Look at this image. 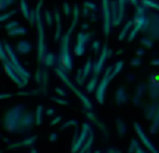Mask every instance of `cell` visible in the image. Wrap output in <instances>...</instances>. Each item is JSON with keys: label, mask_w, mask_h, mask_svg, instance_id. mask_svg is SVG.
<instances>
[{"label": "cell", "mask_w": 159, "mask_h": 153, "mask_svg": "<svg viewBox=\"0 0 159 153\" xmlns=\"http://www.w3.org/2000/svg\"><path fill=\"white\" fill-rule=\"evenodd\" d=\"M27 110L22 104H17L9 108L3 117L4 129L11 133H23Z\"/></svg>", "instance_id": "1"}, {"label": "cell", "mask_w": 159, "mask_h": 153, "mask_svg": "<svg viewBox=\"0 0 159 153\" xmlns=\"http://www.w3.org/2000/svg\"><path fill=\"white\" fill-rule=\"evenodd\" d=\"M44 0H39L36 6V22L37 26L38 35V48H37V61L39 64H43L46 53V45L45 42V33L43 25L41 19V7Z\"/></svg>", "instance_id": "2"}, {"label": "cell", "mask_w": 159, "mask_h": 153, "mask_svg": "<svg viewBox=\"0 0 159 153\" xmlns=\"http://www.w3.org/2000/svg\"><path fill=\"white\" fill-rule=\"evenodd\" d=\"M73 30V28L70 27L66 33L61 38L59 60L63 68V71L64 70L70 71L73 68V59L70 50V41Z\"/></svg>", "instance_id": "3"}, {"label": "cell", "mask_w": 159, "mask_h": 153, "mask_svg": "<svg viewBox=\"0 0 159 153\" xmlns=\"http://www.w3.org/2000/svg\"><path fill=\"white\" fill-rule=\"evenodd\" d=\"M55 72L60 77V78L63 81L65 84L76 94V96L80 99V100L83 102L84 106L88 110H90L92 108V103L91 101L88 99L87 97H86L80 90H78L75 85L71 82L68 76L66 75L64 71H63L60 68H57L55 69Z\"/></svg>", "instance_id": "4"}, {"label": "cell", "mask_w": 159, "mask_h": 153, "mask_svg": "<svg viewBox=\"0 0 159 153\" xmlns=\"http://www.w3.org/2000/svg\"><path fill=\"white\" fill-rule=\"evenodd\" d=\"M113 66H111L107 67L106 69L104 76L101 81V82L98 85L96 89V98L98 102L100 104H103L105 99V94L107 87L111 81L109 79V76L112 72Z\"/></svg>", "instance_id": "5"}, {"label": "cell", "mask_w": 159, "mask_h": 153, "mask_svg": "<svg viewBox=\"0 0 159 153\" xmlns=\"http://www.w3.org/2000/svg\"><path fill=\"white\" fill-rule=\"evenodd\" d=\"M133 127L135 133L137 134L139 139V141L145 146L147 150L150 153H159V150L151 141L148 136L143 131V129L142 128L141 125L137 122H134L133 124Z\"/></svg>", "instance_id": "6"}, {"label": "cell", "mask_w": 159, "mask_h": 153, "mask_svg": "<svg viewBox=\"0 0 159 153\" xmlns=\"http://www.w3.org/2000/svg\"><path fill=\"white\" fill-rule=\"evenodd\" d=\"M102 11L103 17V32L107 37L110 33L111 23V12L109 0H102Z\"/></svg>", "instance_id": "7"}, {"label": "cell", "mask_w": 159, "mask_h": 153, "mask_svg": "<svg viewBox=\"0 0 159 153\" xmlns=\"http://www.w3.org/2000/svg\"><path fill=\"white\" fill-rule=\"evenodd\" d=\"M159 107V100L152 101L150 103L145 104L143 106V116L145 118L152 121L157 112Z\"/></svg>", "instance_id": "8"}, {"label": "cell", "mask_w": 159, "mask_h": 153, "mask_svg": "<svg viewBox=\"0 0 159 153\" xmlns=\"http://www.w3.org/2000/svg\"><path fill=\"white\" fill-rule=\"evenodd\" d=\"M107 50H108L107 46L106 44H105L103 46L101 54L98 61L96 63V64L94 66V68H93L94 75L98 76L99 74L101 72V70L102 69V68H103V66L106 61V59L107 58Z\"/></svg>", "instance_id": "9"}, {"label": "cell", "mask_w": 159, "mask_h": 153, "mask_svg": "<svg viewBox=\"0 0 159 153\" xmlns=\"http://www.w3.org/2000/svg\"><path fill=\"white\" fill-rule=\"evenodd\" d=\"M86 116L89 119V120H91L93 123H94L95 125L99 128V129L102 133L104 137L107 138L109 136V131L106 126L102 121L98 119V118L96 116L94 113H93V112L88 111L86 113Z\"/></svg>", "instance_id": "10"}, {"label": "cell", "mask_w": 159, "mask_h": 153, "mask_svg": "<svg viewBox=\"0 0 159 153\" xmlns=\"http://www.w3.org/2000/svg\"><path fill=\"white\" fill-rule=\"evenodd\" d=\"M146 91V86L143 84H140L136 88L135 94L132 98V103L136 107H140L142 105V98L145 95Z\"/></svg>", "instance_id": "11"}, {"label": "cell", "mask_w": 159, "mask_h": 153, "mask_svg": "<svg viewBox=\"0 0 159 153\" xmlns=\"http://www.w3.org/2000/svg\"><path fill=\"white\" fill-rule=\"evenodd\" d=\"M129 100V96L124 87H118L115 94V102L117 105L122 106Z\"/></svg>", "instance_id": "12"}, {"label": "cell", "mask_w": 159, "mask_h": 153, "mask_svg": "<svg viewBox=\"0 0 159 153\" xmlns=\"http://www.w3.org/2000/svg\"><path fill=\"white\" fill-rule=\"evenodd\" d=\"M16 48L17 52L19 54L25 55L31 51L32 45L29 42L26 40H20L17 43Z\"/></svg>", "instance_id": "13"}, {"label": "cell", "mask_w": 159, "mask_h": 153, "mask_svg": "<svg viewBox=\"0 0 159 153\" xmlns=\"http://www.w3.org/2000/svg\"><path fill=\"white\" fill-rule=\"evenodd\" d=\"M116 128L117 133L119 137L122 138L125 136L127 131V128L125 122L121 118L119 117L116 119Z\"/></svg>", "instance_id": "14"}, {"label": "cell", "mask_w": 159, "mask_h": 153, "mask_svg": "<svg viewBox=\"0 0 159 153\" xmlns=\"http://www.w3.org/2000/svg\"><path fill=\"white\" fill-rule=\"evenodd\" d=\"M159 131V107L154 119L151 121L149 132L152 135H155Z\"/></svg>", "instance_id": "15"}, {"label": "cell", "mask_w": 159, "mask_h": 153, "mask_svg": "<svg viewBox=\"0 0 159 153\" xmlns=\"http://www.w3.org/2000/svg\"><path fill=\"white\" fill-rule=\"evenodd\" d=\"M55 19L56 22V30L55 33V40H58L60 36L61 33V18H60V14L58 10H56L55 12Z\"/></svg>", "instance_id": "16"}, {"label": "cell", "mask_w": 159, "mask_h": 153, "mask_svg": "<svg viewBox=\"0 0 159 153\" xmlns=\"http://www.w3.org/2000/svg\"><path fill=\"white\" fill-rule=\"evenodd\" d=\"M125 8V0H119L117 7V17L116 20L114 22V25H119L122 20Z\"/></svg>", "instance_id": "17"}, {"label": "cell", "mask_w": 159, "mask_h": 153, "mask_svg": "<svg viewBox=\"0 0 159 153\" xmlns=\"http://www.w3.org/2000/svg\"><path fill=\"white\" fill-rule=\"evenodd\" d=\"M92 70V62L91 60V58H89L87 60L84 68L82 69V81L83 82L85 81L86 77L89 76L91 71Z\"/></svg>", "instance_id": "18"}, {"label": "cell", "mask_w": 159, "mask_h": 153, "mask_svg": "<svg viewBox=\"0 0 159 153\" xmlns=\"http://www.w3.org/2000/svg\"><path fill=\"white\" fill-rule=\"evenodd\" d=\"M124 61H117L116 64L113 66V69L112 70V72L109 76V79L111 81L114 77H116L122 69L124 66Z\"/></svg>", "instance_id": "19"}, {"label": "cell", "mask_w": 159, "mask_h": 153, "mask_svg": "<svg viewBox=\"0 0 159 153\" xmlns=\"http://www.w3.org/2000/svg\"><path fill=\"white\" fill-rule=\"evenodd\" d=\"M91 37V33H79L77 36V43L76 44L84 46L86 45V43L89 40Z\"/></svg>", "instance_id": "20"}, {"label": "cell", "mask_w": 159, "mask_h": 153, "mask_svg": "<svg viewBox=\"0 0 159 153\" xmlns=\"http://www.w3.org/2000/svg\"><path fill=\"white\" fill-rule=\"evenodd\" d=\"M98 83V76L94 75V76L90 79L86 85V90L88 92L91 93L93 92L97 87Z\"/></svg>", "instance_id": "21"}, {"label": "cell", "mask_w": 159, "mask_h": 153, "mask_svg": "<svg viewBox=\"0 0 159 153\" xmlns=\"http://www.w3.org/2000/svg\"><path fill=\"white\" fill-rule=\"evenodd\" d=\"M27 32V30L25 28L19 27L8 31V35L10 36H16V35H25Z\"/></svg>", "instance_id": "22"}, {"label": "cell", "mask_w": 159, "mask_h": 153, "mask_svg": "<svg viewBox=\"0 0 159 153\" xmlns=\"http://www.w3.org/2000/svg\"><path fill=\"white\" fill-rule=\"evenodd\" d=\"M20 9L22 11L24 17L27 20H28L29 14H30V12L29 11V6H28L26 0H20Z\"/></svg>", "instance_id": "23"}, {"label": "cell", "mask_w": 159, "mask_h": 153, "mask_svg": "<svg viewBox=\"0 0 159 153\" xmlns=\"http://www.w3.org/2000/svg\"><path fill=\"white\" fill-rule=\"evenodd\" d=\"M133 23H134L133 21L130 20V21H128V22L125 24V26L124 27V28H122V30H121V32H120V34H119V35L118 39H119V40H122L125 38V35L127 34L128 31H129V29L131 28V27H132Z\"/></svg>", "instance_id": "24"}, {"label": "cell", "mask_w": 159, "mask_h": 153, "mask_svg": "<svg viewBox=\"0 0 159 153\" xmlns=\"http://www.w3.org/2000/svg\"><path fill=\"white\" fill-rule=\"evenodd\" d=\"M43 119V107L41 105L38 106L37 107L36 113H35V123L37 125H40Z\"/></svg>", "instance_id": "25"}, {"label": "cell", "mask_w": 159, "mask_h": 153, "mask_svg": "<svg viewBox=\"0 0 159 153\" xmlns=\"http://www.w3.org/2000/svg\"><path fill=\"white\" fill-rule=\"evenodd\" d=\"M55 61V57L54 55L52 53H47L45 55L43 64L47 66H52L54 64Z\"/></svg>", "instance_id": "26"}, {"label": "cell", "mask_w": 159, "mask_h": 153, "mask_svg": "<svg viewBox=\"0 0 159 153\" xmlns=\"http://www.w3.org/2000/svg\"><path fill=\"white\" fill-rule=\"evenodd\" d=\"M139 142L137 139H132L129 142V147L127 149L128 153H134L136 149L139 146Z\"/></svg>", "instance_id": "27"}, {"label": "cell", "mask_w": 159, "mask_h": 153, "mask_svg": "<svg viewBox=\"0 0 159 153\" xmlns=\"http://www.w3.org/2000/svg\"><path fill=\"white\" fill-rule=\"evenodd\" d=\"M78 17H79V8L77 5H75L74 9H73V20L71 21V24L70 27L75 28L78 20Z\"/></svg>", "instance_id": "28"}, {"label": "cell", "mask_w": 159, "mask_h": 153, "mask_svg": "<svg viewBox=\"0 0 159 153\" xmlns=\"http://www.w3.org/2000/svg\"><path fill=\"white\" fill-rule=\"evenodd\" d=\"M142 4L147 7H151L159 11V4L153 0H141Z\"/></svg>", "instance_id": "29"}, {"label": "cell", "mask_w": 159, "mask_h": 153, "mask_svg": "<svg viewBox=\"0 0 159 153\" xmlns=\"http://www.w3.org/2000/svg\"><path fill=\"white\" fill-rule=\"evenodd\" d=\"M0 59L2 62H6L9 60L7 56V55L6 53V51L4 49V45L1 42H0Z\"/></svg>", "instance_id": "30"}, {"label": "cell", "mask_w": 159, "mask_h": 153, "mask_svg": "<svg viewBox=\"0 0 159 153\" xmlns=\"http://www.w3.org/2000/svg\"><path fill=\"white\" fill-rule=\"evenodd\" d=\"M17 12V10L14 9V10L9 11L7 13L0 15V22H3L7 19H8L9 17H11L12 15L16 14Z\"/></svg>", "instance_id": "31"}, {"label": "cell", "mask_w": 159, "mask_h": 153, "mask_svg": "<svg viewBox=\"0 0 159 153\" xmlns=\"http://www.w3.org/2000/svg\"><path fill=\"white\" fill-rule=\"evenodd\" d=\"M16 0H0V11H3L12 4Z\"/></svg>", "instance_id": "32"}, {"label": "cell", "mask_w": 159, "mask_h": 153, "mask_svg": "<svg viewBox=\"0 0 159 153\" xmlns=\"http://www.w3.org/2000/svg\"><path fill=\"white\" fill-rule=\"evenodd\" d=\"M75 53L77 56H81L85 52V46L76 44L74 50Z\"/></svg>", "instance_id": "33"}, {"label": "cell", "mask_w": 159, "mask_h": 153, "mask_svg": "<svg viewBox=\"0 0 159 153\" xmlns=\"http://www.w3.org/2000/svg\"><path fill=\"white\" fill-rule=\"evenodd\" d=\"M19 25V22L17 21H12L8 24H7L5 25V28L6 30H11L16 27H17Z\"/></svg>", "instance_id": "34"}, {"label": "cell", "mask_w": 159, "mask_h": 153, "mask_svg": "<svg viewBox=\"0 0 159 153\" xmlns=\"http://www.w3.org/2000/svg\"><path fill=\"white\" fill-rule=\"evenodd\" d=\"M142 44L144 45L145 47L151 48L153 46V43L151 40L148 38H142L140 40Z\"/></svg>", "instance_id": "35"}, {"label": "cell", "mask_w": 159, "mask_h": 153, "mask_svg": "<svg viewBox=\"0 0 159 153\" xmlns=\"http://www.w3.org/2000/svg\"><path fill=\"white\" fill-rule=\"evenodd\" d=\"M63 12H64V13L66 15L68 16V15H70L71 9V7H70V5L67 2L63 3Z\"/></svg>", "instance_id": "36"}, {"label": "cell", "mask_w": 159, "mask_h": 153, "mask_svg": "<svg viewBox=\"0 0 159 153\" xmlns=\"http://www.w3.org/2000/svg\"><path fill=\"white\" fill-rule=\"evenodd\" d=\"M45 19L48 25L51 26L52 24V17L51 13L48 11H45Z\"/></svg>", "instance_id": "37"}, {"label": "cell", "mask_w": 159, "mask_h": 153, "mask_svg": "<svg viewBox=\"0 0 159 153\" xmlns=\"http://www.w3.org/2000/svg\"><path fill=\"white\" fill-rule=\"evenodd\" d=\"M84 7H86L87 9H91V10H95V9L96 8V5L94 3H93L91 2H89V1L84 2Z\"/></svg>", "instance_id": "38"}, {"label": "cell", "mask_w": 159, "mask_h": 153, "mask_svg": "<svg viewBox=\"0 0 159 153\" xmlns=\"http://www.w3.org/2000/svg\"><path fill=\"white\" fill-rule=\"evenodd\" d=\"M141 64V60L139 58H134L130 62V65L134 67L140 66Z\"/></svg>", "instance_id": "39"}, {"label": "cell", "mask_w": 159, "mask_h": 153, "mask_svg": "<svg viewBox=\"0 0 159 153\" xmlns=\"http://www.w3.org/2000/svg\"><path fill=\"white\" fill-rule=\"evenodd\" d=\"M106 153H122V152L120 149H119L117 148H116L114 147H111L107 149Z\"/></svg>", "instance_id": "40"}, {"label": "cell", "mask_w": 159, "mask_h": 153, "mask_svg": "<svg viewBox=\"0 0 159 153\" xmlns=\"http://www.w3.org/2000/svg\"><path fill=\"white\" fill-rule=\"evenodd\" d=\"M100 43L98 42V41H95L93 42V48L94 50V51L96 53L98 52V51L99 50V46H100Z\"/></svg>", "instance_id": "41"}, {"label": "cell", "mask_w": 159, "mask_h": 153, "mask_svg": "<svg viewBox=\"0 0 159 153\" xmlns=\"http://www.w3.org/2000/svg\"><path fill=\"white\" fill-rule=\"evenodd\" d=\"M53 100H54L55 102L59 103V104H61V105H65L68 102L66 101H65V100L63 99H60V98H53Z\"/></svg>", "instance_id": "42"}, {"label": "cell", "mask_w": 159, "mask_h": 153, "mask_svg": "<svg viewBox=\"0 0 159 153\" xmlns=\"http://www.w3.org/2000/svg\"><path fill=\"white\" fill-rule=\"evenodd\" d=\"M55 91H56V92H57V94H58L60 95L63 96V95H66V92H65V90H63V89H61V88H59V87L56 88Z\"/></svg>", "instance_id": "43"}, {"label": "cell", "mask_w": 159, "mask_h": 153, "mask_svg": "<svg viewBox=\"0 0 159 153\" xmlns=\"http://www.w3.org/2000/svg\"><path fill=\"white\" fill-rule=\"evenodd\" d=\"M134 153H147L140 146H139L137 149L135 151Z\"/></svg>", "instance_id": "44"}, {"label": "cell", "mask_w": 159, "mask_h": 153, "mask_svg": "<svg viewBox=\"0 0 159 153\" xmlns=\"http://www.w3.org/2000/svg\"><path fill=\"white\" fill-rule=\"evenodd\" d=\"M12 96L11 94H0V100L1 99H5L7 98H9Z\"/></svg>", "instance_id": "45"}, {"label": "cell", "mask_w": 159, "mask_h": 153, "mask_svg": "<svg viewBox=\"0 0 159 153\" xmlns=\"http://www.w3.org/2000/svg\"><path fill=\"white\" fill-rule=\"evenodd\" d=\"M60 121V117H56L55 118H54L53 120H52V121H51V125H56L57 123H58L59 121Z\"/></svg>", "instance_id": "46"}, {"label": "cell", "mask_w": 159, "mask_h": 153, "mask_svg": "<svg viewBox=\"0 0 159 153\" xmlns=\"http://www.w3.org/2000/svg\"><path fill=\"white\" fill-rule=\"evenodd\" d=\"M151 64L153 66H159V59H154L151 61Z\"/></svg>", "instance_id": "47"}, {"label": "cell", "mask_w": 159, "mask_h": 153, "mask_svg": "<svg viewBox=\"0 0 159 153\" xmlns=\"http://www.w3.org/2000/svg\"><path fill=\"white\" fill-rule=\"evenodd\" d=\"M49 139L51 141H54L57 139V135L55 133H52L49 137Z\"/></svg>", "instance_id": "48"}, {"label": "cell", "mask_w": 159, "mask_h": 153, "mask_svg": "<svg viewBox=\"0 0 159 153\" xmlns=\"http://www.w3.org/2000/svg\"><path fill=\"white\" fill-rule=\"evenodd\" d=\"M136 53H137V55L138 56H142V55H143L144 51H143L142 49H139V50H138L137 51Z\"/></svg>", "instance_id": "49"}, {"label": "cell", "mask_w": 159, "mask_h": 153, "mask_svg": "<svg viewBox=\"0 0 159 153\" xmlns=\"http://www.w3.org/2000/svg\"><path fill=\"white\" fill-rule=\"evenodd\" d=\"M53 113H54V110H53V109H52V108L48 109L47 111V114L48 115H52L53 114Z\"/></svg>", "instance_id": "50"}, {"label": "cell", "mask_w": 159, "mask_h": 153, "mask_svg": "<svg viewBox=\"0 0 159 153\" xmlns=\"http://www.w3.org/2000/svg\"><path fill=\"white\" fill-rule=\"evenodd\" d=\"M131 3L133 4V5H135V6H137L138 4V0H130Z\"/></svg>", "instance_id": "51"}, {"label": "cell", "mask_w": 159, "mask_h": 153, "mask_svg": "<svg viewBox=\"0 0 159 153\" xmlns=\"http://www.w3.org/2000/svg\"><path fill=\"white\" fill-rule=\"evenodd\" d=\"M30 153H37V151H36V150L33 149V150H32V151H31Z\"/></svg>", "instance_id": "52"}]
</instances>
